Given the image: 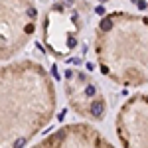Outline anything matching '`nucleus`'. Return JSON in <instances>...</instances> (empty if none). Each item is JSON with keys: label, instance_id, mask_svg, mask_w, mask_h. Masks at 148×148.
<instances>
[{"label": "nucleus", "instance_id": "obj_9", "mask_svg": "<svg viewBox=\"0 0 148 148\" xmlns=\"http://www.w3.org/2000/svg\"><path fill=\"white\" fill-rule=\"evenodd\" d=\"M97 2H109V0H97Z\"/></svg>", "mask_w": 148, "mask_h": 148}, {"label": "nucleus", "instance_id": "obj_1", "mask_svg": "<svg viewBox=\"0 0 148 148\" xmlns=\"http://www.w3.org/2000/svg\"><path fill=\"white\" fill-rule=\"evenodd\" d=\"M56 109V85L42 63L0 65V148H26L53 121Z\"/></svg>", "mask_w": 148, "mask_h": 148}, {"label": "nucleus", "instance_id": "obj_8", "mask_svg": "<svg viewBox=\"0 0 148 148\" xmlns=\"http://www.w3.org/2000/svg\"><path fill=\"white\" fill-rule=\"evenodd\" d=\"M132 6H136L138 10H148V0H130Z\"/></svg>", "mask_w": 148, "mask_h": 148}, {"label": "nucleus", "instance_id": "obj_7", "mask_svg": "<svg viewBox=\"0 0 148 148\" xmlns=\"http://www.w3.org/2000/svg\"><path fill=\"white\" fill-rule=\"evenodd\" d=\"M32 148H114L89 123H69L42 138Z\"/></svg>", "mask_w": 148, "mask_h": 148}, {"label": "nucleus", "instance_id": "obj_3", "mask_svg": "<svg viewBox=\"0 0 148 148\" xmlns=\"http://www.w3.org/2000/svg\"><path fill=\"white\" fill-rule=\"evenodd\" d=\"M83 28V16L75 6L69 2H56L44 14L42 44L56 59H67L79 47Z\"/></svg>", "mask_w": 148, "mask_h": 148}, {"label": "nucleus", "instance_id": "obj_5", "mask_svg": "<svg viewBox=\"0 0 148 148\" xmlns=\"http://www.w3.org/2000/svg\"><path fill=\"white\" fill-rule=\"evenodd\" d=\"M63 93L69 109L85 121H103L107 116V99L99 83L83 69L69 67L63 71Z\"/></svg>", "mask_w": 148, "mask_h": 148}, {"label": "nucleus", "instance_id": "obj_2", "mask_svg": "<svg viewBox=\"0 0 148 148\" xmlns=\"http://www.w3.org/2000/svg\"><path fill=\"white\" fill-rule=\"evenodd\" d=\"M93 51L101 73L121 87L148 85V16L116 10L95 26Z\"/></svg>", "mask_w": 148, "mask_h": 148}, {"label": "nucleus", "instance_id": "obj_4", "mask_svg": "<svg viewBox=\"0 0 148 148\" xmlns=\"http://www.w3.org/2000/svg\"><path fill=\"white\" fill-rule=\"evenodd\" d=\"M38 28L34 0H0V61H8L32 42Z\"/></svg>", "mask_w": 148, "mask_h": 148}, {"label": "nucleus", "instance_id": "obj_6", "mask_svg": "<svg viewBox=\"0 0 148 148\" xmlns=\"http://www.w3.org/2000/svg\"><path fill=\"white\" fill-rule=\"evenodd\" d=\"M114 130L123 148H148V93H136L121 105Z\"/></svg>", "mask_w": 148, "mask_h": 148}]
</instances>
